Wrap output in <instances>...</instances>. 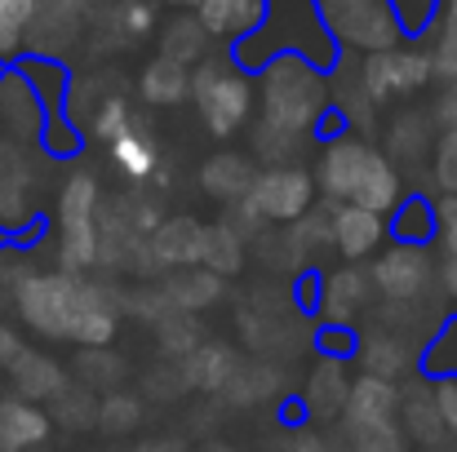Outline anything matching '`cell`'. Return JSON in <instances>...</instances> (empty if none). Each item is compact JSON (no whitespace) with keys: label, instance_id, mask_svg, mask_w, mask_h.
Masks as SVG:
<instances>
[{"label":"cell","instance_id":"cell-1","mask_svg":"<svg viewBox=\"0 0 457 452\" xmlns=\"http://www.w3.org/2000/svg\"><path fill=\"white\" fill-rule=\"evenodd\" d=\"M4 310L40 341L49 346H116V333L125 324L120 293L107 280H94L85 271H58V267H27L22 280L9 289Z\"/></svg>","mask_w":457,"mask_h":452},{"label":"cell","instance_id":"cell-2","mask_svg":"<svg viewBox=\"0 0 457 452\" xmlns=\"http://www.w3.org/2000/svg\"><path fill=\"white\" fill-rule=\"evenodd\" d=\"M315 195H324L328 204H360L373 213H391L400 204L404 173L391 164V155L369 143L364 134H337L320 143V160H315Z\"/></svg>","mask_w":457,"mask_h":452},{"label":"cell","instance_id":"cell-3","mask_svg":"<svg viewBox=\"0 0 457 452\" xmlns=\"http://www.w3.org/2000/svg\"><path fill=\"white\" fill-rule=\"evenodd\" d=\"M227 53L249 76L262 71L271 58H285V53L289 58H306L320 71H328L342 58V49H337V40H333V31L324 22L320 0H262V22L240 45H231Z\"/></svg>","mask_w":457,"mask_h":452},{"label":"cell","instance_id":"cell-4","mask_svg":"<svg viewBox=\"0 0 457 452\" xmlns=\"http://www.w3.org/2000/svg\"><path fill=\"white\" fill-rule=\"evenodd\" d=\"M253 89H258V107L271 129L289 134V138H315V125L328 111V71L311 67L306 58H271L262 71H253Z\"/></svg>","mask_w":457,"mask_h":452},{"label":"cell","instance_id":"cell-5","mask_svg":"<svg viewBox=\"0 0 457 452\" xmlns=\"http://www.w3.org/2000/svg\"><path fill=\"white\" fill-rule=\"evenodd\" d=\"M187 98L195 103V116L200 125L209 129V138L227 143L236 134H245L253 125V111H258V89H253V76L231 58V53H209L191 67V89Z\"/></svg>","mask_w":457,"mask_h":452},{"label":"cell","instance_id":"cell-6","mask_svg":"<svg viewBox=\"0 0 457 452\" xmlns=\"http://www.w3.org/2000/svg\"><path fill=\"white\" fill-rule=\"evenodd\" d=\"M98 213L103 186L89 168H71L58 186L54 204V267L58 271H94L98 267Z\"/></svg>","mask_w":457,"mask_h":452},{"label":"cell","instance_id":"cell-7","mask_svg":"<svg viewBox=\"0 0 457 452\" xmlns=\"http://www.w3.org/2000/svg\"><path fill=\"white\" fill-rule=\"evenodd\" d=\"M22 71V80L31 85V94L40 98L45 111V129H40V151L49 160H76L85 151L80 129L67 116V98H71V67L62 58H40V53H22L13 62Z\"/></svg>","mask_w":457,"mask_h":452},{"label":"cell","instance_id":"cell-8","mask_svg":"<svg viewBox=\"0 0 457 452\" xmlns=\"http://www.w3.org/2000/svg\"><path fill=\"white\" fill-rule=\"evenodd\" d=\"M369 284L378 306H427L440 289V262L422 244H382L369 262Z\"/></svg>","mask_w":457,"mask_h":452},{"label":"cell","instance_id":"cell-9","mask_svg":"<svg viewBox=\"0 0 457 452\" xmlns=\"http://www.w3.org/2000/svg\"><path fill=\"white\" fill-rule=\"evenodd\" d=\"M355 80H360V89H364V98L382 111L386 103H395V98H413V94H422L431 80H436V71H431V58H427V49L422 45H391V49H373V53H360V62H355Z\"/></svg>","mask_w":457,"mask_h":452},{"label":"cell","instance_id":"cell-10","mask_svg":"<svg viewBox=\"0 0 457 452\" xmlns=\"http://www.w3.org/2000/svg\"><path fill=\"white\" fill-rule=\"evenodd\" d=\"M245 209L262 222V226H289L298 222L306 209H315V177L298 164H280V168H258Z\"/></svg>","mask_w":457,"mask_h":452},{"label":"cell","instance_id":"cell-11","mask_svg":"<svg viewBox=\"0 0 457 452\" xmlns=\"http://www.w3.org/2000/svg\"><path fill=\"white\" fill-rule=\"evenodd\" d=\"M36 143H18L0 134V231L13 235L27 222L40 218L36 191H40V155Z\"/></svg>","mask_w":457,"mask_h":452},{"label":"cell","instance_id":"cell-12","mask_svg":"<svg viewBox=\"0 0 457 452\" xmlns=\"http://www.w3.org/2000/svg\"><path fill=\"white\" fill-rule=\"evenodd\" d=\"M320 9H324V22H328L337 49L373 53V49L400 45V31H395L386 0H320Z\"/></svg>","mask_w":457,"mask_h":452},{"label":"cell","instance_id":"cell-13","mask_svg":"<svg viewBox=\"0 0 457 452\" xmlns=\"http://www.w3.org/2000/svg\"><path fill=\"white\" fill-rule=\"evenodd\" d=\"M324 218H328V249L342 262H369L382 244H386V218L360 204H328L324 200Z\"/></svg>","mask_w":457,"mask_h":452},{"label":"cell","instance_id":"cell-14","mask_svg":"<svg viewBox=\"0 0 457 452\" xmlns=\"http://www.w3.org/2000/svg\"><path fill=\"white\" fill-rule=\"evenodd\" d=\"M369 301H373V284H369L364 262H337L333 271H320V310H315V319L355 328V319L369 310Z\"/></svg>","mask_w":457,"mask_h":452},{"label":"cell","instance_id":"cell-15","mask_svg":"<svg viewBox=\"0 0 457 452\" xmlns=\"http://www.w3.org/2000/svg\"><path fill=\"white\" fill-rule=\"evenodd\" d=\"M200 244H204V222L178 213L160 218L152 235L143 240V262L147 271H178V267H200Z\"/></svg>","mask_w":457,"mask_h":452},{"label":"cell","instance_id":"cell-16","mask_svg":"<svg viewBox=\"0 0 457 452\" xmlns=\"http://www.w3.org/2000/svg\"><path fill=\"white\" fill-rule=\"evenodd\" d=\"M85 27H89V40L98 36V49H134L147 36H155L160 13H155V0H112L98 18L89 13Z\"/></svg>","mask_w":457,"mask_h":452},{"label":"cell","instance_id":"cell-17","mask_svg":"<svg viewBox=\"0 0 457 452\" xmlns=\"http://www.w3.org/2000/svg\"><path fill=\"white\" fill-rule=\"evenodd\" d=\"M351 364H360V373H369V377L400 382L404 373H413L418 346H413L409 337H400L395 328H386V324L373 319V328L355 333V355H351Z\"/></svg>","mask_w":457,"mask_h":452},{"label":"cell","instance_id":"cell-18","mask_svg":"<svg viewBox=\"0 0 457 452\" xmlns=\"http://www.w3.org/2000/svg\"><path fill=\"white\" fill-rule=\"evenodd\" d=\"M4 373H9L13 395L27 399V404H40V408L54 404L67 390V368L49 350H40V346H18L13 359L4 364Z\"/></svg>","mask_w":457,"mask_h":452},{"label":"cell","instance_id":"cell-19","mask_svg":"<svg viewBox=\"0 0 457 452\" xmlns=\"http://www.w3.org/2000/svg\"><path fill=\"white\" fill-rule=\"evenodd\" d=\"M395 426H400V435H404L409 444H418V448H440V444L449 440L445 417H440V404H436V386H431L427 377L413 373V377L400 386V417H395Z\"/></svg>","mask_w":457,"mask_h":452},{"label":"cell","instance_id":"cell-20","mask_svg":"<svg viewBox=\"0 0 457 452\" xmlns=\"http://www.w3.org/2000/svg\"><path fill=\"white\" fill-rule=\"evenodd\" d=\"M400 417V382L386 377H351L346 408H342V431H364V426H395Z\"/></svg>","mask_w":457,"mask_h":452},{"label":"cell","instance_id":"cell-21","mask_svg":"<svg viewBox=\"0 0 457 452\" xmlns=\"http://www.w3.org/2000/svg\"><path fill=\"white\" fill-rule=\"evenodd\" d=\"M107 155H112V164H116V173L120 177H129L134 186H147V182H169V173L160 168V143H155V129L143 120V116H134V125L120 134V138H112L107 143Z\"/></svg>","mask_w":457,"mask_h":452},{"label":"cell","instance_id":"cell-22","mask_svg":"<svg viewBox=\"0 0 457 452\" xmlns=\"http://www.w3.org/2000/svg\"><path fill=\"white\" fill-rule=\"evenodd\" d=\"M236 368H240V350L231 341H209V337L178 359L182 386L187 390H200V395H222L231 386Z\"/></svg>","mask_w":457,"mask_h":452},{"label":"cell","instance_id":"cell-23","mask_svg":"<svg viewBox=\"0 0 457 452\" xmlns=\"http://www.w3.org/2000/svg\"><path fill=\"white\" fill-rule=\"evenodd\" d=\"M253 177H258V160H253L249 151H213V155L200 164V173H195L200 191H204L209 200H218L222 209L245 204Z\"/></svg>","mask_w":457,"mask_h":452},{"label":"cell","instance_id":"cell-24","mask_svg":"<svg viewBox=\"0 0 457 452\" xmlns=\"http://www.w3.org/2000/svg\"><path fill=\"white\" fill-rule=\"evenodd\" d=\"M40 129H45L40 98L31 94L18 67H4L0 71V134L18 143H40Z\"/></svg>","mask_w":457,"mask_h":452},{"label":"cell","instance_id":"cell-25","mask_svg":"<svg viewBox=\"0 0 457 452\" xmlns=\"http://www.w3.org/2000/svg\"><path fill=\"white\" fill-rule=\"evenodd\" d=\"M346 390H351V377H346V364L337 359H315V368L306 373V386L298 390L311 426H328V422H342V408H346Z\"/></svg>","mask_w":457,"mask_h":452},{"label":"cell","instance_id":"cell-26","mask_svg":"<svg viewBox=\"0 0 457 452\" xmlns=\"http://www.w3.org/2000/svg\"><path fill=\"white\" fill-rule=\"evenodd\" d=\"M191 13H195V22L204 27L209 40L231 49L262 22V0H195Z\"/></svg>","mask_w":457,"mask_h":452},{"label":"cell","instance_id":"cell-27","mask_svg":"<svg viewBox=\"0 0 457 452\" xmlns=\"http://www.w3.org/2000/svg\"><path fill=\"white\" fill-rule=\"evenodd\" d=\"M155 289L169 301V310H187V315H200V310H209V306H218L227 298V280L213 275L209 267H178Z\"/></svg>","mask_w":457,"mask_h":452},{"label":"cell","instance_id":"cell-28","mask_svg":"<svg viewBox=\"0 0 457 452\" xmlns=\"http://www.w3.org/2000/svg\"><path fill=\"white\" fill-rule=\"evenodd\" d=\"M431 143H436V120H431V111H427V107H404V111L391 116V125H386V147L382 151L391 155L395 168H404V164H427Z\"/></svg>","mask_w":457,"mask_h":452},{"label":"cell","instance_id":"cell-29","mask_svg":"<svg viewBox=\"0 0 457 452\" xmlns=\"http://www.w3.org/2000/svg\"><path fill=\"white\" fill-rule=\"evenodd\" d=\"M54 435V422L40 404H27L18 395L0 399V452H36Z\"/></svg>","mask_w":457,"mask_h":452},{"label":"cell","instance_id":"cell-30","mask_svg":"<svg viewBox=\"0 0 457 452\" xmlns=\"http://www.w3.org/2000/svg\"><path fill=\"white\" fill-rule=\"evenodd\" d=\"M386 240L391 244H436V200L427 191H404L400 204L386 213Z\"/></svg>","mask_w":457,"mask_h":452},{"label":"cell","instance_id":"cell-31","mask_svg":"<svg viewBox=\"0 0 457 452\" xmlns=\"http://www.w3.org/2000/svg\"><path fill=\"white\" fill-rule=\"evenodd\" d=\"M280 390H285V364H276V359H240V368H236L231 386L222 390V399L236 404V408H253V404L276 399Z\"/></svg>","mask_w":457,"mask_h":452},{"label":"cell","instance_id":"cell-32","mask_svg":"<svg viewBox=\"0 0 457 452\" xmlns=\"http://www.w3.org/2000/svg\"><path fill=\"white\" fill-rule=\"evenodd\" d=\"M155 40H160V58H169L178 67H195L200 58L213 53V40L204 36V27L195 22L191 9H178L164 27H155Z\"/></svg>","mask_w":457,"mask_h":452},{"label":"cell","instance_id":"cell-33","mask_svg":"<svg viewBox=\"0 0 457 452\" xmlns=\"http://www.w3.org/2000/svg\"><path fill=\"white\" fill-rule=\"evenodd\" d=\"M413 373H418V377H427V382L457 377V310H445V315L436 319V328L422 337Z\"/></svg>","mask_w":457,"mask_h":452},{"label":"cell","instance_id":"cell-34","mask_svg":"<svg viewBox=\"0 0 457 452\" xmlns=\"http://www.w3.org/2000/svg\"><path fill=\"white\" fill-rule=\"evenodd\" d=\"M187 89H191V67H178L160 53L147 58L138 71V98L147 107H178V103H187Z\"/></svg>","mask_w":457,"mask_h":452},{"label":"cell","instance_id":"cell-35","mask_svg":"<svg viewBox=\"0 0 457 452\" xmlns=\"http://www.w3.org/2000/svg\"><path fill=\"white\" fill-rule=\"evenodd\" d=\"M245 253H249V235L236 231L227 218L222 222H209L204 226V244H200V267H209L213 275H240L245 267Z\"/></svg>","mask_w":457,"mask_h":452},{"label":"cell","instance_id":"cell-36","mask_svg":"<svg viewBox=\"0 0 457 452\" xmlns=\"http://www.w3.org/2000/svg\"><path fill=\"white\" fill-rule=\"evenodd\" d=\"M76 382L80 386H89L94 395L103 390H116L120 382H125V373H129V364H125V355L116 350V346H80L76 350Z\"/></svg>","mask_w":457,"mask_h":452},{"label":"cell","instance_id":"cell-37","mask_svg":"<svg viewBox=\"0 0 457 452\" xmlns=\"http://www.w3.org/2000/svg\"><path fill=\"white\" fill-rule=\"evenodd\" d=\"M427 58H431V71L440 85H457V0L440 4L431 31H427Z\"/></svg>","mask_w":457,"mask_h":452},{"label":"cell","instance_id":"cell-38","mask_svg":"<svg viewBox=\"0 0 457 452\" xmlns=\"http://www.w3.org/2000/svg\"><path fill=\"white\" fill-rule=\"evenodd\" d=\"M134 116H138V111H134V103H129L125 94H103V98L94 103L89 120H80V138L107 147L112 138H120V134L134 125Z\"/></svg>","mask_w":457,"mask_h":452},{"label":"cell","instance_id":"cell-39","mask_svg":"<svg viewBox=\"0 0 457 452\" xmlns=\"http://www.w3.org/2000/svg\"><path fill=\"white\" fill-rule=\"evenodd\" d=\"M40 0H0V67H13L27 53V31Z\"/></svg>","mask_w":457,"mask_h":452},{"label":"cell","instance_id":"cell-40","mask_svg":"<svg viewBox=\"0 0 457 452\" xmlns=\"http://www.w3.org/2000/svg\"><path fill=\"white\" fill-rule=\"evenodd\" d=\"M45 413H49V422L58 431H94V422H98V395L89 386H80V382H67V390Z\"/></svg>","mask_w":457,"mask_h":452},{"label":"cell","instance_id":"cell-41","mask_svg":"<svg viewBox=\"0 0 457 452\" xmlns=\"http://www.w3.org/2000/svg\"><path fill=\"white\" fill-rule=\"evenodd\" d=\"M143 395L138 390H129V386H116V390H107V395H98V431H107V435H129V431H138L143 426Z\"/></svg>","mask_w":457,"mask_h":452},{"label":"cell","instance_id":"cell-42","mask_svg":"<svg viewBox=\"0 0 457 452\" xmlns=\"http://www.w3.org/2000/svg\"><path fill=\"white\" fill-rule=\"evenodd\" d=\"M152 328H155V341H160V355H169L173 364H178L191 346L204 341V324H200V315H187V310H164Z\"/></svg>","mask_w":457,"mask_h":452},{"label":"cell","instance_id":"cell-43","mask_svg":"<svg viewBox=\"0 0 457 452\" xmlns=\"http://www.w3.org/2000/svg\"><path fill=\"white\" fill-rule=\"evenodd\" d=\"M427 168H431V186L436 195H457V120L436 129V143L427 155Z\"/></svg>","mask_w":457,"mask_h":452},{"label":"cell","instance_id":"cell-44","mask_svg":"<svg viewBox=\"0 0 457 452\" xmlns=\"http://www.w3.org/2000/svg\"><path fill=\"white\" fill-rule=\"evenodd\" d=\"M440 4H445V0H386V9H391V18H395V31H400L404 45H422V40H427V31H431Z\"/></svg>","mask_w":457,"mask_h":452},{"label":"cell","instance_id":"cell-45","mask_svg":"<svg viewBox=\"0 0 457 452\" xmlns=\"http://www.w3.org/2000/svg\"><path fill=\"white\" fill-rule=\"evenodd\" d=\"M346 452H409V440L400 426H364V431H342Z\"/></svg>","mask_w":457,"mask_h":452},{"label":"cell","instance_id":"cell-46","mask_svg":"<svg viewBox=\"0 0 457 452\" xmlns=\"http://www.w3.org/2000/svg\"><path fill=\"white\" fill-rule=\"evenodd\" d=\"M311 350H320V359L351 364V355H355V328H346V324H320L315 337H311Z\"/></svg>","mask_w":457,"mask_h":452},{"label":"cell","instance_id":"cell-47","mask_svg":"<svg viewBox=\"0 0 457 452\" xmlns=\"http://www.w3.org/2000/svg\"><path fill=\"white\" fill-rule=\"evenodd\" d=\"M436 244L445 262H457V195H436Z\"/></svg>","mask_w":457,"mask_h":452},{"label":"cell","instance_id":"cell-48","mask_svg":"<svg viewBox=\"0 0 457 452\" xmlns=\"http://www.w3.org/2000/svg\"><path fill=\"white\" fill-rule=\"evenodd\" d=\"M289 301H294V310H298L303 319H315V310H320V271H315V267H303V271L294 275Z\"/></svg>","mask_w":457,"mask_h":452},{"label":"cell","instance_id":"cell-49","mask_svg":"<svg viewBox=\"0 0 457 452\" xmlns=\"http://www.w3.org/2000/svg\"><path fill=\"white\" fill-rule=\"evenodd\" d=\"M431 386H436V404H440L445 431H449V440H457V377H445V382H431Z\"/></svg>","mask_w":457,"mask_h":452},{"label":"cell","instance_id":"cell-50","mask_svg":"<svg viewBox=\"0 0 457 452\" xmlns=\"http://www.w3.org/2000/svg\"><path fill=\"white\" fill-rule=\"evenodd\" d=\"M280 422H285L289 431H311V417H306V408H303L298 395H289V399L280 404Z\"/></svg>","mask_w":457,"mask_h":452},{"label":"cell","instance_id":"cell-51","mask_svg":"<svg viewBox=\"0 0 457 452\" xmlns=\"http://www.w3.org/2000/svg\"><path fill=\"white\" fill-rule=\"evenodd\" d=\"M18 346H22V337L13 333V324L4 319V306H0V368L13 359V350H18Z\"/></svg>","mask_w":457,"mask_h":452},{"label":"cell","instance_id":"cell-52","mask_svg":"<svg viewBox=\"0 0 457 452\" xmlns=\"http://www.w3.org/2000/svg\"><path fill=\"white\" fill-rule=\"evenodd\" d=\"M289 452H333V444H328L324 435H315V431H298L294 444H289Z\"/></svg>","mask_w":457,"mask_h":452},{"label":"cell","instance_id":"cell-53","mask_svg":"<svg viewBox=\"0 0 457 452\" xmlns=\"http://www.w3.org/2000/svg\"><path fill=\"white\" fill-rule=\"evenodd\" d=\"M440 289H445V298L457 301V262H440Z\"/></svg>","mask_w":457,"mask_h":452},{"label":"cell","instance_id":"cell-54","mask_svg":"<svg viewBox=\"0 0 457 452\" xmlns=\"http://www.w3.org/2000/svg\"><path fill=\"white\" fill-rule=\"evenodd\" d=\"M134 452H182V444L178 440H152V444H143V448H134Z\"/></svg>","mask_w":457,"mask_h":452},{"label":"cell","instance_id":"cell-55","mask_svg":"<svg viewBox=\"0 0 457 452\" xmlns=\"http://www.w3.org/2000/svg\"><path fill=\"white\" fill-rule=\"evenodd\" d=\"M195 452H240V448H231V444H204V448H195Z\"/></svg>","mask_w":457,"mask_h":452},{"label":"cell","instance_id":"cell-56","mask_svg":"<svg viewBox=\"0 0 457 452\" xmlns=\"http://www.w3.org/2000/svg\"><path fill=\"white\" fill-rule=\"evenodd\" d=\"M164 4H173V9H191L195 0H164Z\"/></svg>","mask_w":457,"mask_h":452},{"label":"cell","instance_id":"cell-57","mask_svg":"<svg viewBox=\"0 0 457 452\" xmlns=\"http://www.w3.org/2000/svg\"><path fill=\"white\" fill-rule=\"evenodd\" d=\"M4 240H9V235H4V231H0V244H4Z\"/></svg>","mask_w":457,"mask_h":452},{"label":"cell","instance_id":"cell-58","mask_svg":"<svg viewBox=\"0 0 457 452\" xmlns=\"http://www.w3.org/2000/svg\"><path fill=\"white\" fill-rule=\"evenodd\" d=\"M445 4H449V0H445Z\"/></svg>","mask_w":457,"mask_h":452},{"label":"cell","instance_id":"cell-59","mask_svg":"<svg viewBox=\"0 0 457 452\" xmlns=\"http://www.w3.org/2000/svg\"><path fill=\"white\" fill-rule=\"evenodd\" d=\"M0 71H4V67H0Z\"/></svg>","mask_w":457,"mask_h":452}]
</instances>
